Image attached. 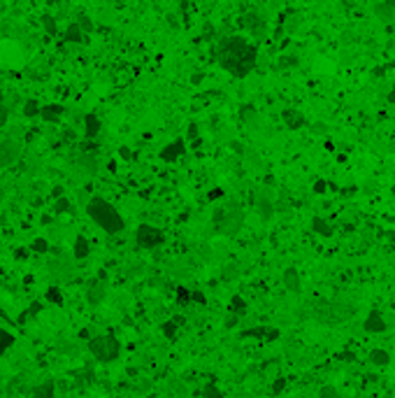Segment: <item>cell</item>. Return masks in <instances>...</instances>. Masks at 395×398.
I'll return each instance as SVG.
<instances>
[{
  "label": "cell",
  "mask_w": 395,
  "mask_h": 398,
  "mask_svg": "<svg viewBox=\"0 0 395 398\" xmlns=\"http://www.w3.org/2000/svg\"><path fill=\"white\" fill-rule=\"evenodd\" d=\"M216 58H219L223 70H228L233 77H247L256 68V49L244 38L230 35V38H223L219 42Z\"/></svg>",
  "instance_id": "6da1fadb"
},
{
  "label": "cell",
  "mask_w": 395,
  "mask_h": 398,
  "mask_svg": "<svg viewBox=\"0 0 395 398\" xmlns=\"http://www.w3.org/2000/svg\"><path fill=\"white\" fill-rule=\"evenodd\" d=\"M86 214L93 219L98 226H100L105 233H109V236H116V233H121L123 230V216L116 212V208H114L112 202H107L105 198L100 196H93L91 200H88L86 205Z\"/></svg>",
  "instance_id": "7a4b0ae2"
},
{
  "label": "cell",
  "mask_w": 395,
  "mask_h": 398,
  "mask_svg": "<svg viewBox=\"0 0 395 398\" xmlns=\"http://www.w3.org/2000/svg\"><path fill=\"white\" fill-rule=\"evenodd\" d=\"M88 352L95 361L100 364H112L121 354V342L114 336H95L88 340Z\"/></svg>",
  "instance_id": "3957f363"
},
{
  "label": "cell",
  "mask_w": 395,
  "mask_h": 398,
  "mask_svg": "<svg viewBox=\"0 0 395 398\" xmlns=\"http://www.w3.org/2000/svg\"><path fill=\"white\" fill-rule=\"evenodd\" d=\"M242 224H244V214H242L240 208H235L233 202H230L228 208L216 212V228H219V233H223V236L240 233Z\"/></svg>",
  "instance_id": "277c9868"
},
{
  "label": "cell",
  "mask_w": 395,
  "mask_h": 398,
  "mask_svg": "<svg viewBox=\"0 0 395 398\" xmlns=\"http://www.w3.org/2000/svg\"><path fill=\"white\" fill-rule=\"evenodd\" d=\"M163 240H165L163 230L151 226V224H140L137 230H135V242H137V247H142V250H156V247L163 244Z\"/></svg>",
  "instance_id": "5b68a950"
},
{
  "label": "cell",
  "mask_w": 395,
  "mask_h": 398,
  "mask_svg": "<svg viewBox=\"0 0 395 398\" xmlns=\"http://www.w3.org/2000/svg\"><path fill=\"white\" fill-rule=\"evenodd\" d=\"M21 156V144L19 140H12V138H5L0 142V170L2 168H9L14 163L19 161Z\"/></svg>",
  "instance_id": "8992f818"
},
{
  "label": "cell",
  "mask_w": 395,
  "mask_h": 398,
  "mask_svg": "<svg viewBox=\"0 0 395 398\" xmlns=\"http://www.w3.org/2000/svg\"><path fill=\"white\" fill-rule=\"evenodd\" d=\"M184 152H186V142L179 138V140L170 142V144H165V147L161 149V158L165 163H172V161H177V158H179Z\"/></svg>",
  "instance_id": "52a82bcc"
},
{
  "label": "cell",
  "mask_w": 395,
  "mask_h": 398,
  "mask_svg": "<svg viewBox=\"0 0 395 398\" xmlns=\"http://www.w3.org/2000/svg\"><path fill=\"white\" fill-rule=\"evenodd\" d=\"M363 328L368 333H384L386 331V319L379 314V312H370L365 322H363Z\"/></svg>",
  "instance_id": "ba28073f"
},
{
  "label": "cell",
  "mask_w": 395,
  "mask_h": 398,
  "mask_svg": "<svg viewBox=\"0 0 395 398\" xmlns=\"http://www.w3.org/2000/svg\"><path fill=\"white\" fill-rule=\"evenodd\" d=\"M282 280H284V286H286L291 294H300L302 282H300V272H298L295 268H286V270H284Z\"/></svg>",
  "instance_id": "9c48e42d"
},
{
  "label": "cell",
  "mask_w": 395,
  "mask_h": 398,
  "mask_svg": "<svg viewBox=\"0 0 395 398\" xmlns=\"http://www.w3.org/2000/svg\"><path fill=\"white\" fill-rule=\"evenodd\" d=\"M63 112H65V108H63V105H56V102H51V105H44V108L40 110V116L44 119V122H49V124H58L60 119H63Z\"/></svg>",
  "instance_id": "30bf717a"
},
{
  "label": "cell",
  "mask_w": 395,
  "mask_h": 398,
  "mask_svg": "<svg viewBox=\"0 0 395 398\" xmlns=\"http://www.w3.org/2000/svg\"><path fill=\"white\" fill-rule=\"evenodd\" d=\"M242 26L247 28L249 33H254V35H263V33H265V21H263L258 14H247V16L242 19Z\"/></svg>",
  "instance_id": "8fae6325"
},
{
  "label": "cell",
  "mask_w": 395,
  "mask_h": 398,
  "mask_svg": "<svg viewBox=\"0 0 395 398\" xmlns=\"http://www.w3.org/2000/svg\"><path fill=\"white\" fill-rule=\"evenodd\" d=\"M86 298H88V303L91 305L102 303V298H105V282H102V280H95V282L88 284Z\"/></svg>",
  "instance_id": "7c38bea8"
},
{
  "label": "cell",
  "mask_w": 395,
  "mask_h": 398,
  "mask_svg": "<svg viewBox=\"0 0 395 398\" xmlns=\"http://www.w3.org/2000/svg\"><path fill=\"white\" fill-rule=\"evenodd\" d=\"M56 396V382L54 380H47V382H42V384L35 386L33 392V398H54Z\"/></svg>",
  "instance_id": "4fadbf2b"
},
{
  "label": "cell",
  "mask_w": 395,
  "mask_h": 398,
  "mask_svg": "<svg viewBox=\"0 0 395 398\" xmlns=\"http://www.w3.org/2000/svg\"><path fill=\"white\" fill-rule=\"evenodd\" d=\"M84 128H86V138H95V135L100 133V119L95 114H86L84 116Z\"/></svg>",
  "instance_id": "5bb4252c"
},
{
  "label": "cell",
  "mask_w": 395,
  "mask_h": 398,
  "mask_svg": "<svg viewBox=\"0 0 395 398\" xmlns=\"http://www.w3.org/2000/svg\"><path fill=\"white\" fill-rule=\"evenodd\" d=\"M88 252H91V247H88V240L84 236H77V240H74V258H86Z\"/></svg>",
  "instance_id": "9a60e30c"
},
{
  "label": "cell",
  "mask_w": 395,
  "mask_h": 398,
  "mask_svg": "<svg viewBox=\"0 0 395 398\" xmlns=\"http://www.w3.org/2000/svg\"><path fill=\"white\" fill-rule=\"evenodd\" d=\"M284 122L288 124V128H300L302 124H305V119H302L300 112H295V110H286V112H284Z\"/></svg>",
  "instance_id": "2e32d148"
},
{
  "label": "cell",
  "mask_w": 395,
  "mask_h": 398,
  "mask_svg": "<svg viewBox=\"0 0 395 398\" xmlns=\"http://www.w3.org/2000/svg\"><path fill=\"white\" fill-rule=\"evenodd\" d=\"M256 210H258V214L263 216V219H270L272 216V202H270L268 196H261L258 200H256Z\"/></svg>",
  "instance_id": "e0dca14e"
},
{
  "label": "cell",
  "mask_w": 395,
  "mask_h": 398,
  "mask_svg": "<svg viewBox=\"0 0 395 398\" xmlns=\"http://www.w3.org/2000/svg\"><path fill=\"white\" fill-rule=\"evenodd\" d=\"M14 340H16V338L12 336V331H7L5 326H0V354H5L14 344Z\"/></svg>",
  "instance_id": "ac0fdd59"
},
{
  "label": "cell",
  "mask_w": 395,
  "mask_h": 398,
  "mask_svg": "<svg viewBox=\"0 0 395 398\" xmlns=\"http://www.w3.org/2000/svg\"><path fill=\"white\" fill-rule=\"evenodd\" d=\"M370 361L375 366H389L391 364V356L386 350H372L370 352Z\"/></svg>",
  "instance_id": "d6986e66"
},
{
  "label": "cell",
  "mask_w": 395,
  "mask_h": 398,
  "mask_svg": "<svg viewBox=\"0 0 395 398\" xmlns=\"http://www.w3.org/2000/svg\"><path fill=\"white\" fill-rule=\"evenodd\" d=\"M65 40H70V42H81V40H84V30H81L79 24H70V26H67Z\"/></svg>",
  "instance_id": "ffe728a7"
},
{
  "label": "cell",
  "mask_w": 395,
  "mask_h": 398,
  "mask_svg": "<svg viewBox=\"0 0 395 398\" xmlns=\"http://www.w3.org/2000/svg\"><path fill=\"white\" fill-rule=\"evenodd\" d=\"M312 228H314L316 233H321V236H326V238L333 236V228L328 226V222H326V219H319V216H316L314 222H312Z\"/></svg>",
  "instance_id": "44dd1931"
},
{
  "label": "cell",
  "mask_w": 395,
  "mask_h": 398,
  "mask_svg": "<svg viewBox=\"0 0 395 398\" xmlns=\"http://www.w3.org/2000/svg\"><path fill=\"white\" fill-rule=\"evenodd\" d=\"M30 250L37 252V254H47V252H49V240H44V238H35L33 242H30Z\"/></svg>",
  "instance_id": "7402d4cb"
},
{
  "label": "cell",
  "mask_w": 395,
  "mask_h": 398,
  "mask_svg": "<svg viewBox=\"0 0 395 398\" xmlns=\"http://www.w3.org/2000/svg\"><path fill=\"white\" fill-rule=\"evenodd\" d=\"M230 312H237V314H244V312H247V305H244V298H240V296H233V300H230Z\"/></svg>",
  "instance_id": "603a6c76"
},
{
  "label": "cell",
  "mask_w": 395,
  "mask_h": 398,
  "mask_svg": "<svg viewBox=\"0 0 395 398\" xmlns=\"http://www.w3.org/2000/svg\"><path fill=\"white\" fill-rule=\"evenodd\" d=\"M40 110L42 108L35 100H28L26 105H23V114H26V116H37V114H40Z\"/></svg>",
  "instance_id": "cb8c5ba5"
},
{
  "label": "cell",
  "mask_w": 395,
  "mask_h": 398,
  "mask_svg": "<svg viewBox=\"0 0 395 398\" xmlns=\"http://www.w3.org/2000/svg\"><path fill=\"white\" fill-rule=\"evenodd\" d=\"M202 398H223V394L219 392L214 384H207L205 389H202Z\"/></svg>",
  "instance_id": "d4e9b609"
},
{
  "label": "cell",
  "mask_w": 395,
  "mask_h": 398,
  "mask_svg": "<svg viewBox=\"0 0 395 398\" xmlns=\"http://www.w3.org/2000/svg\"><path fill=\"white\" fill-rule=\"evenodd\" d=\"M67 210H70V200H67L65 196L58 198V200H56V205H54V212H56V214H63V212H67Z\"/></svg>",
  "instance_id": "484cf974"
},
{
  "label": "cell",
  "mask_w": 395,
  "mask_h": 398,
  "mask_svg": "<svg viewBox=\"0 0 395 398\" xmlns=\"http://www.w3.org/2000/svg\"><path fill=\"white\" fill-rule=\"evenodd\" d=\"M47 298L51 300V303H56V305H60L63 303V298H60V291L56 289V286H51V289H47Z\"/></svg>",
  "instance_id": "4316f807"
},
{
  "label": "cell",
  "mask_w": 395,
  "mask_h": 398,
  "mask_svg": "<svg viewBox=\"0 0 395 398\" xmlns=\"http://www.w3.org/2000/svg\"><path fill=\"white\" fill-rule=\"evenodd\" d=\"M265 333H275V328H251V331H247L244 336H249V338H263Z\"/></svg>",
  "instance_id": "83f0119b"
},
{
  "label": "cell",
  "mask_w": 395,
  "mask_h": 398,
  "mask_svg": "<svg viewBox=\"0 0 395 398\" xmlns=\"http://www.w3.org/2000/svg\"><path fill=\"white\" fill-rule=\"evenodd\" d=\"M319 398H340V396H337L335 386H323L321 392H319Z\"/></svg>",
  "instance_id": "f1b7e54d"
},
{
  "label": "cell",
  "mask_w": 395,
  "mask_h": 398,
  "mask_svg": "<svg viewBox=\"0 0 395 398\" xmlns=\"http://www.w3.org/2000/svg\"><path fill=\"white\" fill-rule=\"evenodd\" d=\"M42 24H44V28H47L51 35L56 33V21H54V16H49V14H47V16H42Z\"/></svg>",
  "instance_id": "f546056e"
},
{
  "label": "cell",
  "mask_w": 395,
  "mask_h": 398,
  "mask_svg": "<svg viewBox=\"0 0 395 398\" xmlns=\"http://www.w3.org/2000/svg\"><path fill=\"white\" fill-rule=\"evenodd\" d=\"M163 333H165L168 338H174V333H177V324H174V322H165V324H163Z\"/></svg>",
  "instance_id": "4dcf8cb0"
},
{
  "label": "cell",
  "mask_w": 395,
  "mask_h": 398,
  "mask_svg": "<svg viewBox=\"0 0 395 398\" xmlns=\"http://www.w3.org/2000/svg\"><path fill=\"white\" fill-rule=\"evenodd\" d=\"M177 294H179V300H181V303H188V300L193 298V294H191V291H186L184 286H179V289H177Z\"/></svg>",
  "instance_id": "1f68e13d"
},
{
  "label": "cell",
  "mask_w": 395,
  "mask_h": 398,
  "mask_svg": "<svg viewBox=\"0 0 395 398\" xmlns=\"http://www.w3.org/2000/svg\"><path fill=\"white\" fill-rule=\"evenodd\" d=\"M7 119H9V110H7L5 105H0V128L7 124Z\"/></svg>",
  "instance_id": "d6a6232c"
},
{
  "label": "cell",
  "mask_w": 395,
  "mask_h": 398,
  "mask_svg": "<svg viewBox=\"0 0 395 398\" xmlns=\"http://www.w3.org/2000/svg\"><path fill=\"white\" fill-rule=\"evenodd\" d=\"M284 386H286V382H284V380H277L275 384H272V394H279Z\"/></svg>",
  "instance_id": "836d02e7"
},
{
  "label": "cell",
  "mask_w": 395,
  "mask_h": 398,
  "mask_svg": "<svg viewBox=\"0 0 395 398\" xmlns=\"http://www.w3.org/2000/svg\"><path fill=\"white\" fill-rule=\"evenodd\" d=\"M221 196H223V189H214V191H209L207 194L209 200H216V198H221Z\"/></svg>",
  "instance_id": "e575fe53"
},
{
  "label": "cell",
  "mask_w": 395,
  "mask_h": 398,
  "mask_svg": "<svg viewBox=\"0 0 395 398\" xmlns=\"http://www.w3.org/2000/svg\"><path fill=\"white\" fill-rule=\"evenodd\" d=\"M77 24H79V26H81V30H91V28H93V24H91V21H88L86 16H84V19H81V21H77Z\"/></svg>",
  "instance_id": "d590c367"
},
{
  "label": "cell",
  "mask_w": 395,
  "mask_h": 398,
  "mask_svg": "<svg viewBox=\"0 0 395 398\" xmlns=\"http://www.w3.org/2000/svg\"><path fill=\"white\" fill-rule=\"evenodd\" d=\"M119 154H121V158H130V156H133V154H130V152H128V147H121V152H119Z\"/></svg>",
  "instance_id": "8d00e7d4"
},
{
  "label": "cell",
  "mask_w": 395,
  "mask_h": 398,
  "mask_svg": "<svg viewBox=\"0 0 395 398\" xmlns=\"http://www.w3.org/2000/svg\"><path fill=\"white\" fill-rule=\"evenodd\" d=\"M193 300H198V303H205V298H202L200 291H195V294H193Z\"/></svg>",
  "instance_id": "74e56055"
},
{
  "label": "cell",
  "mask_w": 395,
  "mask_h": 398,
  "mask_svg": "<svg viewBox=\"0 0 395 398\" xmlns=\"http://www.w3.org/2000/svg\"><path fill=\"white\" fill-rule=\"evenodd\" d=\"M314 191H326V184H323V182H316Z\"/></svg>",
  "instance_id": "f35d334b"
},
{
  "label": "cell",
  "mask_w": 395,
  "mask_h": 398,
  "mask_svg": "<svg viewBox=\"0 0 395 398\" xmlns=\"http://www.w3.org/2000/svg\"><path fill=\"white\" fill-rule=\"evenodd\" d=\"M393 196H395V184H393Z\"/></svg>",
  "instance_id": "ab89813d"
}]
</instances>
